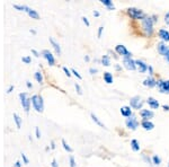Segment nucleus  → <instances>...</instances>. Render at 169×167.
Returning <instances> with one entry per match:
<instances>
[{
    "instance_id": "2",
    "label": "nucleus",
    "mask_w": 169,
    "mask_h": 167,
    "mask_svg": "<svg viewBox=\"0 0 169 167\" xmlns=\"http://www.w3.org/2000/svg\"><path fill=\"white\" fill-rule=\"evenodd\" d=\"M32 105L34 107V110L39 113H42L44 111V103H43V98L41 95H33L32 96Z\"/></svg>"
},
{
    "instance_id": "4",
    "label": "nucleus",
    "mask_w": 169,
    "mask_h": 167,
    "mask_svg": "<svg viewBox=\"0 0 169 167\" xmlns=\"http://www.w3.org/2000/svg\"><path fill=\"white\" fill-rule=\"evenodd\" d=\"M19 98H20V103L23 105L25 112L28 113V112H29V107H31V103H32V100L27 97L26 93H20V94H19Z\"/></svg>"
},
{
    "instance_id": "21",
    "label": "nucleus",
    "mask_w": 169,
    "mask_h": 167,
    "mask_svg": "<svg viewBox=\"0 0 169 167\" xmlns=\"http://www.w3.org/2000/svg\"><path fill=\"white\" fill-rule=\"evenodd\" d=\"M100 2L104 5V6H106L109 10H113L114 8H115V6H114V3L111 1V0H100Z\"/></svg>"
},
{
    "instance_id": "9",
    "label": "nucleus",
    "mask_w": 169,
    "mask_h": 167,
    "mask_svg": "<svg viewBox=\"0 0 169 167\" xmlns=\"http://www.w3.org/2000/svg\"><path fill=\"white\" fill-rule=\"evenodd\" d=\"M123 64L128 70H135L136 69V64L135 61L132 58H124L123 59Z\"/></svg>"
},
{
    "instance_id": "45",
    "label": "nucleus",
    "mask_w": 169,
    "mask_h": 167,
    "mask_svg": "<svg viewBox=\"0 0 169 167\" xmlns=\"http://www.w3.org/2000/svg\"><path fill=\"white\" fill-rule=\"evenodd\" d=\"M32 53H33V54H34L36 58H37V57H39V53L36 51V50H34V49H32Z\"/></svg>"
},
{
    "instance_id": "16",
    "label": "nucleus",
    "mask_w": 169,
    "mask_h": 167,
    "mask_svg": "<svg viewBox=\"0 0 169 167\" xmlns=\"http://www.w3.org/2000/svg\"><path fill=\"white\" fill-rule=\"evenodd\" d=\"M147 103L149 104V106L151 107V108H153V110H156L159 107V102L157 101L156 98H153V97H149L148 100H147Z\"/></svg>"
},
{
    "instance_id": "49",
    "label": "nucleus",
    "mask_w": 169,
    "mask_h": 167,
    "mask_svg": "<svg viewBox=\"0 0 169 167\" xmlns=\"http://www.w3.org/2000/svg\"><path fill=\"white\" fill-rule=\"evenodd\" d=\"M162 107H164V110H166V111H169V105H162Z\"/></svg>"
},
{
    "instance_id": "20",
    "label": "nucleus",
    "mask_w": 169,
    "mask_h": 167,
    "mask_svg": "<svg viewBox=\"0 0 169 167\" xmlns=\"http://www.w3.org/2000/svg\"><path fill=\"white\" fill-rule=\"evenodd\" d=\"M13 7L15 9H17V10H19V12H28L29 10V7L28 6H25V5H17V3H14Z\"/></svg>"
},
{
    "instance_id": "5",
    "label": "nucleus",
    "mask_w": 169,
    "mask_h": 167,
    "mask_svg": "<svg viewBox=\"0 0 169 167\" xmlns=\"http://www.w3.org/2000/svg\"><path fill=\"white\" fill-rule=\"evenodd\" d=\"M143 104H144V102H143L142 98L140 96H134V97H132L130 100L131 107L134 108V110H140L143 106Z\"/></svg>"
},
{
    "instance_id": "55",
    "label": "nucleus",
    "mask_w": 169,
    "mask_h": 167,
    "mask_svg": "<svg viewBox=\"0 0 169 167\" xmlns=\"http://www.w3.org/2000/svg\"><path fill=\"white\" fill-rule=\"evenodd\" d=\"M168 167H169V163H168Z\"/></svg>"
},
{
    "instance_id": "35",
    "label": "nucleus",
    "mask_w": 169,
    "mask_h": 167,
    "mask_svg": "<svg viewBox=\"0 0 169 167\" xmlns=\"http://www.w3.org/2000/svg\"><path fill=\"white\" fill-rule=\"evenodd\" d=\"M75 87H76V89H77V93H78L79 95H81V94H82V90H81V87L79 86L77 82L75 84Z\"/></svg>"
},
{
    "instance_id": "48",
    "label": "nucleus",
    "mask_w": 169,
    "mask_h": 167,
    "mask_svg": "<svg viewBox=\"0 0 169 167\" xmlns=\"http://www.w3.org/2000/svg\"><path fill=\"white\" fill-rule=\"evenodd\" d=\"M26 85H27V87H28V88H32V87H33V85H32L29 81H26Z\"/></svg>"
},
{
    "instance_id": "47",
    "label": "nucleus",
    "mask_w": 169,
    "mask_h": 167,
    "mask_svg": "<svg viewBox=\"0 0 169 167\" xmlns=\"http://www.w3.org/2000/svg\"><path fill=\"white\" fill-rule=\"evenodd\" d=\"M20 166H22V164H20L19 162H16V163L14 164V167H20Z\"/></svg>"
},
{
    "instance_id": "25",
    "label": "nucleus",
    "mask_w": 169,
    "mask_h": 167,
    "mask_svg": "<svg viewBox=\"0 0 169 167\" xmlns=\"http://www.w3.org/2000/svg\"><path fill=\"white\" fill-rule=\"evenodd\" d=\"M131 147H132L133 151H139L140 150V145H139L138 140H135V139H132L131 140Z\"/></svg>"
},
{
    "instance_id": "1",
    "label": "nucleus",
    "mask_w": 169,
    "mask_h": 167,
    "mask_svg": "<svg viewBox=\"0 0 169 167\" xmlns=\"http://www.w3.org/2000/svg\"><path fill=\"white\" fill-rule=\"evenodd\" d=\"M142 29L145 34V36L150 37L153 34V20L152 17H145L144 19H142Z\"/></svg>"
},
{
    "instance_id": "51",
    "label": "nucleus",
    "mask_w": 169,
    "mask_h": 167,
    "mask_svg": "<svg viewBox=\"0 0 169 167\" xmlns=\"http://www.w3.org/2000/svg\"><path fill=\"white\" fill-rule=\"evenodd\" d=\"M51 148H52V149H54V148H55V145H54V141H51Z\"/></svg>"
},
{
    "instance_id": "43",
    "label": "nucleus",
    "mask_w": 169,
    "mask_h": 167,
    "mask_svg": "<svg viewBox=\"0 0 169 167\" xmlns=\"http://www.w3.org/2000/svg\"><path fill=\"white\" fill-rule=\"evenodd\" d=\"M51 166H52V167H59V165H58V163H56V160H55V159H52Z\"/></svg>"
},
{
    "instance_id": "37",
    "label": "nucleus",
    "mask_w": 169,
    "mask_h": 167,
    "mask_svg": "<svg viewBox=\"0 0 169 167\" xmlns=\"http://www.w3.org/2000/svg\"><path fill=\"white\" fill-rule=\"evenodd\" d=\"M81 19H82V22H83V23H85L87 26H90V23H89V20H88V18H87V17H85V16H83Z\"/></svg>"
},
{
    "instance_id": "30",
    "label": "nucleus",
    "mask_w": 169,
    "mask_h": 167,
    "mask_svg": "<svg viewBox=\"0 0 169 167\" xmlns=\"http://www.w3.org/2000/svg\"><path fill=\"white\" fill-rule=\"evenodd\" d=\"M152 163H153L155 165H160V164H161V158L158 157L157 155H155V156L152 157Z\"/></svg>"
},
{
    "instance_id": "13",
    "label": "nucleus",
    "mask_w": 169,
    "mask_h": 167,
    "mask_svg": "<svg viewBox=\"0 0 169 167\" xmlns=\"http://www.w3.org/2000/svg\"><path fill=\"white\" fill-rule=\"evenodd\" d=\"M141 125H142V128L144 129V130H147V131H150V130H152V129L155 128V124H153L151 121H149V120H142Z\"/></svg>"
},
{
    "instance_id": "6",
    "label": "nucleus",
    "mask_w": 169,
    "mask_h": 167,
    "mask_svg": "<svg viewBox=\"0 0 169 167\" xmlns=\"http://www.w3.org/2000/svg\"><path fill=\"white\" fill-rule=\"evenodd\" d=\"M125 124H126V127L131 130H136L138 127H139V121L135 119V116H130V117H128L126 120H125Z\"/></svg>"
},
{
    "instance_id": "27",
    "label": "nucleus",
    "mask_w": 169,
    "mask_h": 167,
    "mask_svg": "<svg viewBox=\"0 0 169 167\" xmlns=\"http://www.w3.org/2000/svg\"><path fill=\"white\" fill-rule=\"evenodd\" d=\"M102 63L104 64L105 67H109L111 65V59L108 55H103L102 58Z\"/></svg>"
},
{
    "instance_id": "39",
    "label": "nucleus",
    "mask_w": 169,
    "mask_h": 167,
    "mask_svg": "<svg viewBox=\"0 0 169 167\" xmlns=\"http://www.w3.org/2000/svg\"><path fill=\"white\" fill-rule=\"evenodd\" d=\"M63 71H64L65 75H67L68 77H70V76H71V74H70V70H69L67 67H63Z\"/></svg>"
},
{
    "instance_id": "42",
    "label": "nucleus",
    "mask_w": 169,
    "mask_h": 167,
    "mask_svg": "<svg viewBox=\"0 0 169 167\" xmlns=\"http://www.w3.org/2000/svg\"><path fill=\"white\" fill-rule=\"evenodd\" d=\"M35 133H36V138H41V133H39V128H35Z\"/></svg>"
},
{
    "instance_id": "32",
    "label": "nucleus",
    "mask_w": 169,
    "mask_h": 167,
    "mask_svg": "<svg viewBox=\"0 0 169 167\" xmlns=\"http://www.w3.org/2000/svg\"><path fill=\"white\" fill-rule=\"evenodd\" d=\"M22 61H23L24 63L29 64L31 63V61H32V59H31V57H23V58H22Z\"/></svg>"
},
{
    "instance_id": "12",
    "label": "nucleus",
    "mask_w": 169,
    "mask_h": 167,
    "mask_svg": "<svg viewBox=\"0 0 169 167\" xmlns=\"http://www.w3.org/2000/svg\"><path fill=\"white\" fill-rule=\"evenodd\" d=\"M140 115H141L143 120H149V119H152L155 116V113L151 110H141L140 111Z\"/></svg>"
},
{
    "instance_id": "44",
    "label": "nucleus",
    "mask_w": 169,
    "mask_h": 167,
    "mask_svg": "<svg viewBox=\"0 0 169 167\" xmlns=\"http://www.w3.org/2000/svg\"><path fill=\"white\" fill-rule=\"evenodd\" d=\"M148 70H149V74L150 75H153V68L151 65H148Z\"/></svg>"
},
{
    "instance_id": "29",
    "label": "nucleus",
    "mask_w": 169,
    "mask_h": 167,
    "mask_svg": "<svg viewBox=\"0 0 169 167\" xmlns=\"http://www.w3.org/2000/svg\"><path fill=\"white\" fill-rule=\"evenodd\" d=\"M61 142H62V146H63V148H64L67 151H69V153H72V148H71V147H70V146H69V145L65 142L64 139H62V140H61Z\"/></svg>"
},
{
    "instance_id": "8",
    "label": "nucleus",
    "mask_w": 169,
    "mask_h": 167,
    "mask_svg": "<svg viewBox=\"0 0 169 167\" xmlns=\"http://www.w3.org/2000/svg\"><path fill=\"white\" fill-rule=\"evenodd\" d=\"M115 51H116L119 55H123L124 58H131V57H132V53L128 51V49H126L124 45H121V44H118V45L115 46Z\"/></svg>"
},
{
    "instance_id": "23",
    "label": "nucleus",
    "mask_w": 169,
    "mask_h": 167,
    "mask_svg": "<svg viewBox=\"0 0 169 167\" xmlns=\"http://www.w3.org/2000/svg\"><path fill=\"white\" fill-rule=\"evenodd\" d=\"M104 80L106 84H113V75L111 72H104Z\"/></svg>"
},
{
    "instance_id": "34",
    "label": "nucleus",
    "mask_w": 169,
    "mask_h": 167,
    "mask_svg": "<svg viewBox=\"0 0 169 167\" xmlns=\"http://www.w3.org/2000/svg\"><path fill=\"white\" fill-rule=\"evenodd\" d=\"M142 158L145 160V162H147V163H148V164H149V165H152V164H151V159H150L149 157H147L144 154H142Z\"/></svg>"
},
{
    "instance_id": "19",
    "label": "nucleus",
    "mask_w": 169,
    "mask_h": 167,
    "mask_svg": "<svg viewBox=\"0 0 169 167\" xmlns=\"http://www.w3.org/2000/svg\"><path fill=\"white\" fill-rule=\"evenodd\" d=\"M49 41H50V43L52 44L53 49L55 50V52H56V53L60 55V54H61V48H60L59 43H56V42L54 41V39H52V37H50V39H49Z\"/></svg>"
},
{
    "instance_id": "15",
    "label": "nucleus",
    "mask_w": 169,
    "mask_h": 167,
    "mask_svg": "<svg viewBox=\"0 0 169 167\" xmlns=\"http://www.w3.org/2000/svg\"><path fill=\"white\" fill-rule=\"evenodd\" d=\"M143 85H144V86H147V87L152 88V87L157 86V81L152 77H148L145 80H144V81H143Z\"/></svg>"
},
{
    "instance_id": "17",
    "label": "nucleus",
    "mask_w": 169,
    "mask_h": 167,
    "mask_svg": "<svg viewBox=\"0 0 169 167\" xmlns=\"http://www.w3.org/2000/svg\"><path fill=\"white\" fill-rule=\"evenodd\" d=\"M158 34H159L160 39L162 40V41L169 42V32L168 31H166V29H160V31L158 32Z\"/></svg>"
},
{
    "instance_id": "3",
    "label": "nucleus",
    "mask_w": 169,
    "mask_h": 167,
    "mask_svg": "<svg viewBox=\"0 0 169 167\" xmlns=\"http://www.w3.org/2000/svg\"><path fill=\"white\" fill-rule=\"evenodd\" d=\"M126 14L130 16L132 19H144L147 17V15L143 13L141 9H138V8H134V7H131L126 10Z\"/></svg>"
},
{
    "instance_id": "10",
    "label": "nucleus",
    "mask_w": 169,
    "mask_h": 167,
    "mask_svg": "<svg viewBox=\"0 0 169 167\" xmlns=\"http://www.w3.org/2000/svg\"><path fill=\"white\" fill-rule=\"evenodd\" d=\"M42 55H43V57L46 59V61L49 62V64H50V65H54V63H55L54 57H53V54L50 51H49V50H43V51H42Z\"/></svg>"
},
{
    "instance_id": "40",
    "label": "nucleus",
    "mask_w": 169,
    "mask_h": 167,
    "mask_svg": "<svg viewBox=\"0 0 169 167\" xmlns=\"http://www.w3.org/2000/svg\"><path fill=\"white\" fill-rule=\"evenodd\" d=\"M165 23H166L167 25H169V12L165 15Z\"/></svg>"
},
{
    "instance_id": "18",
    "label": "nucleus",
    "mask_w": 169,
    "mask_h": 167,
    "mask_svg": "<svg viewBox=\"0 0 169 167\" xmlns=\"http://www.w3.org/2000/svg\"><path fill=\"white\" fill-rule=\"evenodd\" d=\"M121 114L123 116H125V117H130V116H132V110H131V107H129V106L122 107V108H121Z\"/></svg>"
},
{
    "instance_id": "7",
    "label": "nucleus",
    "mask_w": 169,
    "mask_h": 167,
    "mask_svg": "<svg viewBox=\"0 0 169 167\" xmlns=\"http://www.w3.org/2000/svg\"><path fill=\"white\" fill-rule=\"evenodd\" d=\"M157 86L159 87L160 93H164V94H169V80H158L157 81Z\"/></svg>"
},
{
    "instance_id": "31",
    "label": "nucleus",
    "mask_w": 169,
    "mask_h": 167,
    "mask_svg": "<svg viewBox=\"0 0 169 167\" xmlns=\"http://www.w3.org/2000/svg\"><path fill=\"white\" fill-rule=\"evenodd\" d=\"M69 162H70V167H76V162H75V157L73 156L69 157Z\"/></svg>"
},
{
    "instance_id": "22",
    "label": "nucleus",
    "mask_w": 169,
    "mask_h": 167,
    "mask_svg": "<svg viewBox=\"0 0 169 167\" xmlns=\"http://www.w3.org/2000/svg\"><path fill=\"white\" fill-rule=\"evenodd\" d=\"M27 14H28V16H29V17H32L33 19H39V13H37L36 10L32 9V8H29V10L27 12Z\"/></svg>"
},
{
    "instance_id": "50",
    "label": "nucleus",
    "mask_w": 169,
    "mask_h": 167,
    "mask_svg": "<svg viewBox=\"0 0 169 167\" xmlns=\"http://www.w3.org/2000/svg\"><path fill=\"white\" fill-rule=\"evenodd\" d=\"M165 59H166V60H167V61L169 62V52L167 53V54H166V55H165Z\"/></svg>"
},
{
    "instance_id": "38",
    "label": "nucleus",
    "mask_w": 169,
    "mask_h": 167,
    "mask_svg": "<svg viewBox=\"0 0 169 167\" xmlns=\"http://www.w3.org/2000/svg\"><path fill=\"white\" fill-rule=\"evenodd\" d=\"M103 29H104V27L103 26H100L99 28H98V33H97V36H98V39L102 36V33H103Z\"/></svg>"
},
{
    "instance_id": "33",
    "label": "nucleus",
    "mask_w": 169,
    "mask_h": 167,
    "mask_svg": "<svg viewBox=\"0 0 169 167\" xmlns=\"http://www.w3.org/2000/svg\"><path fill=\"white\" fill-rule=\"evenodd\" d=\"M71 72H72V74H73V75L76 76V77L78 78V79H82V77H81V75L79 74V72L77 71V70H76V69H73V68H72V69H71Z\"/></svg>"
},
{
    "instance_id": "53",
    "label": "nucleus",
    "mask_w": 169,
    "mask_h": 167,
    "mask_svg": "<svg viewBox=\"0 0 169 167\" xmlns=\"http://www.w3.org/2000/svg\"><path fill=\"white\" fill-rule=\"evenodd\" d=\"M85 60H86V61H89L90 59H89V57H88V55H86V57H85Z\"/></svg>"
},
{
    "instance_id": "41",
    "label": "nucleus",
    "mask_w": 169,
    "mask_h": 167,
    "mask_svg": "<svg viewBox=\"0 0 169 167\" xmlns=\"http://www.w3.org/2000/svg\"><path fill=\"white\" fill-rule=\"evenodd\" d=\"M97 71H98V70H97L96 68H90V69H89V72H90L91 75H95Z\"/></svg>"
},
{
    "instance_id": "36",
    "label": "nucleus",
    "mask_w": 169,
    "mask_h": 167,
    "mask_svg": "<svg viewBox=\"0 0 169 167\" xmlns=\"http://www.w3.org/2000/svg\"><path fill=\"white\" fill-rule=\"evenodd\" d=\"M22 158H23V160H24V164H28V163H29V160H28V158L26 157V155L23 154V153H22Z\"/></svg>"
},
{
    "instance_id": "14",
    "label": "nucleus",
    "mask_w": 169,
    "mask_h": 167,
    "mask_svg": "<svg viewBox=\"0 0 169 167\" xmlns=\"http://www.w3.org/2000/svg\"><path fill=\"white\" fill-rule=\"evenodd\" d=\"M135 64L140 72H145L148 70V64H145L142 60H135Z\"/></svg>"
},
{
    "instance_id": "28",
    "label": "nucleus",
    "mask_w": 169,
    "mask_h": 167,
    "mask_svg": "<svg viewBox=\"0 0 169 167\" xmlns=\"http://www.w3.org/2000/svg\"><path fill=\"white\" fill-rule=\"evenodd\" d=\"M34 77H35V79H36V81H37V82H39V84H42V82H43V76H42V74H41L39 71H36V72H35Z\"/></svg>"
},
{
    "instance_id": "52",
    "label": "nucleus",
    "mask_w": 169,
    "mask_h": 167,
    "mask_svg": "<svg viewBox=\"0 0 169 167\" xmlns=\"http://www.w3.org/2000/svg\"><path fill=\"white\" fill-rule=\"evenodd\" d=\"M94 16L98 17V16H99V13H98V12H94Z\"/></svg>"
},
{
    "instance_id": "26",
    "label": "nucleus",
    "mask_w": 169,
    "mask_h": 167,
    "mask_svg": "<svg viewBox=\"0 0 169 167\" xmlns=\"http://www.w3.org/2000/svg\"><path fill=\"white\" fill-rule=\"evenodd\" d=\"M90 116H91V119H92V121H94V122H95L96 124H98V125H99V127H102V128H106L104 123H102V122H100V120H99V119H98L97 116L95 115L94 113H91Z\"/></svg>"
},
{
    "instance_id": "46",
    "label": "nucleus",
    "mask_w": 169,
    "mask_h": 167,
    "mask_svg": "<svg viewBox=\"0 0 169 167\" xmlns=\"http://www.w3.org/2000/svg\"><path fill=\"white\" fill-rule=\"evenodd\" d=\"M13 89H14V85H10V86H9V88L7 89V93H8V94H9V93H12Z\"/></svg>"
},
{
    "instance_id": "11",
    "label": "nucleus",
    "mask_w": 169,
    "mask_h": 167,
    "mask_svg": "<svg viewBox=\"0 0 169 167\" xmlns=\"http://www.w3.org/2000/svg\"><path fill=\"white\" fill-rule=\"evenodd\" d=\"M157 49H158V52H159L161 55H164V57L169 52V46H167L164 42H159L158 45H157Z\"/></svg>"
},
{
    "instance_id": "54",
    "label": "nucleus",
    "mask_w": 169,
    "mask_h": 167,
    "mask_svg": "<svg viewBox=\"0 0 169 167\" xmlns=\"http://www.w3.org/2000/svg\"><path fill=\"white\" fill-rule=\"evenodd\" d=\"M115 69H116V70H121V67H119V65H115Z\"/></svg>"
},
{
    "instance_id": "24",
    "label": "nucleus",
    "mask_w": 169,
    "mask_h": 167,
    "mask_svg": "<svg viewBox=\"0 0 169 167\" xmlns=\"http://www.w3.org/2000/svg\"><path fill=\"white\" fill-rule=\"evenodd\" d=\"M14 121L16 123L17 129H20V127H22V119H20V116L18 115L17 113H14Z\"/></svg>"
}]
</instances>
